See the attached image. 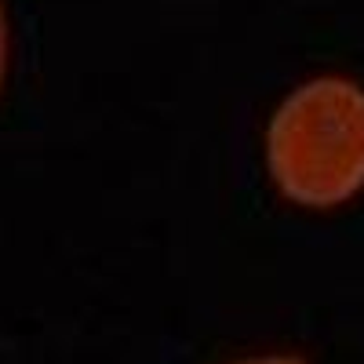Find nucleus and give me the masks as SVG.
<instances>
[{"mask_svg": "<svg viewBox=\"0 0 364 364\" xmlns=\"http://www.w3.org/2000/svg\"><path fill=\"white\" fill-rule=\"evenodd\" d=\"M277 190L302 208H339L364 190V87L314 77L281 102L266 132Z\"/></svg>", "mask_w": 364, "mask_h": 364, "instance_id": "nucleus-1", "label": "nucleus"}, {"mask_svg": "<svg viewBox=\"0 0 364 364\" xmlns=\"http://www.w3.org/2000/svg\"><path fill=\"white\" fill-rule=\"evenodd\" d=\"M240 364H306L299 357H255V360H240Z\"/></svg>", "mask_w": 364, "mask_h": 364, "instance_id": "nucleus-2", "label": "nucleus"}, {"mask_svg": "<svg viewBox=\"0 0 364 364\" xmlns=\"http://www.w3.org/2000/svg\"><path fill=\"white\" fill-rule=\"evenodd\" d=\"M4 58H8V33H4V11H0V80H4Z\"/></svg>", "mask_w": 364, "mask_h": 364, "instance_id": "nucleus-3", "label": "nucleus"}]
</instances>
